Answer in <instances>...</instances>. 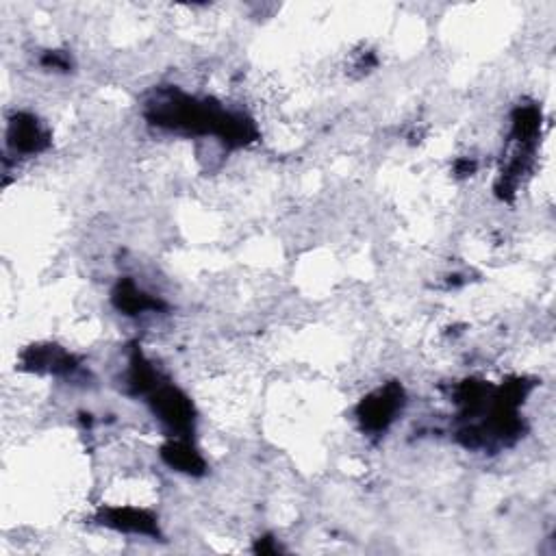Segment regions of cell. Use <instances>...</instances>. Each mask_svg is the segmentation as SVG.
<instances>
[{
	"instance_id": "cell-1",
	"label": "cell",
	"mask_w": 556,
	"mask_h": 556,
	"mask_svg": "<svg viewBox=\"0 0 556 556\" xmlns=\"http://www.w3.org/2000/svg\"><path fill=\"white\" fill-rule=\"evenodd\" d=\"M148 120L166 129L218 135L229 146H246L257 137V129L248 118L239 113H229L209 100H194L179 92H161L146 111Z\"/></svg>"
},
{
	"instance_id": "cell-2",
	"label": "cell",
	"mask_w": 556,
	"mask_h": 556,
	"mask_svg": "<svg viewBox=\"0 0 556 556\" xmlns=\"http://www.w3.org/2000/svg\"><path fill=\"white\" fill-rule=\"evenodd\" d=\"M404 407V389L398 383H389L376 389L359 404V420L368 433H383Z\"/></svg>"
},
{
	"instance_id": "cell-3",
	"label": "cell",
	"mask_w": 556,
	"mask_h": 556,
	"mask_svg": "<svg viewBox=\"0 0 556 556\" xmlns=\"http://www.w3.org/2000/svg\"><path fill=\"white\" fill-rule=\"evenodd\" d=\"M150 407L159 420L170 426L176 437H185L194 426V407L181 389L172 385H157L150 391Z\"/></svg>"
},
{
	"instance_id": "cell-4",
	"label": "cell",
	"mask_w": 556,
	"mask_h": 556,
	"mask_svg": "<svg viewBox=\"0 0 556 556\" xmlns=\"http://www.w3.org/2000/svg\"><path fill=\"white\" fill-rule=\"evenodd\" d=\"M100 520L105 526L120 530V533H131V535H146V537H159V526L157 520L146 511L131 509V507H118V509H107L100 513Z\"/></svg>"
},
{
	"instance_id": "cell-5",
	"label": "cell",
	"mask_w": 556,
	"mask_h": 556,
	"mask_svg": "<svg viewBox=\"0 0 556 556\" xmlns=\"http://www.w3.org/2000/svg\"><path fill=\"white\" fill-rule=\"evenodd\" d=\"M9 142L14 144V148L20 150V153H40V150L48 146V133L33 116L20 113V116H16V120L11 122Z\"/></svg>"
},
{
	"instance_id": "cell-6",
	"label": "cell",
	"mask_w": 556,
	"mask_h": 556,
	"mask_svg": "<svg viewBox=\"0 0 556 556\" xmlns=\"http://www.w3.org/2000/svg\"><path fill=\"white\" fill-rule=\"evenodd\" d=\"M161 457L176 472H183L189 476H200L205 472V461H202L200 452L192 446V441L185 437H176L170 444L163 446Z\"/></svg>"
},
{
	"instance_id": "cell-7",
	"label": "cell",
	"mask_w": 556,
	"mask_h": 556,
	"mask_svg": "<svg viewBox=\"0 0 556 556\" xmlns=\"http://www.w3.org/2000/svg\"><path fill=\"white\" fill-rule=\"evenodd\" d=\"M113 302L120 311H124L126 315H137L144 311H157L161 309V302L146 296L142 289H137L131 281H122L116 292H113Z\"/></svg>"
}]
</instances>
